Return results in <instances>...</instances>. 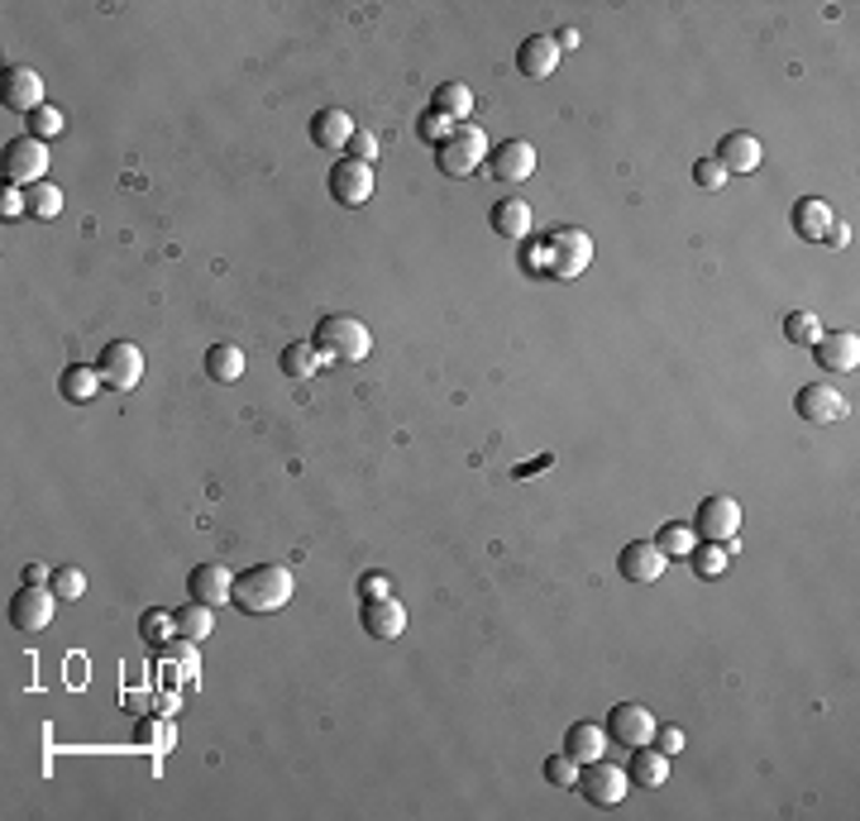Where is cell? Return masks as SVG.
<instances>
[{
  "instance_id": "obj_1",
  "label": "cell",
  "mask_w": 860,
  "mask_h": 821,
  "mask_svg": "<svg viewBox=\"0 0 860 821\" xmlns=\"http://www.w3.org/2000/svg\"><path fill=\"white\" fill-rule=\"evenodd\" d=\"M292 593H297V579H292L287 564H254L235 579L229 607H239L249 616H272V612H282L287 602H292Z\"/></svg>"
},
{
  "instance_id": "obj_2",
  "label": "cell",
  "mask_w": 860,
  "mask_h": 821,
  "mask_svg": "<svg viewBox=\"0 0 860 821\" xmlns=\"http://www.w3.org/2000/svg\"><path fill=\"white\" fill-rule=\"evenodd\" d=\"M315 349L325 354V364H358L373 349V335L358 315H321L315 321Z\"/></svg>"
},
{
  "instance_id": "obj_3",
  "label": "cell",
  "mask_w": 860,
  "mask_h": 821,
  "mask_svg": "<svg viewBox=\"0 0 860 821\" xmlns=\"http://www.w3.org/2000/svg\"><path fill=\"white\" fill-rule=\"evenodd\" d=\"M487 134L479 125H454V134L436 143V168L444 172V177H454V182H464L479 172V163H487Z\"/></svg>"
},
{
  "instance_id": "obj_4",
  "label": "cell",
  "mask_w": 860,
  "mask_h": 821,
  "mask_svg": "<svg viewBox=\"0 0 860 821\" xmlns=\"http://www.w3.org/2000/svg\"><path fill=\"white\" fill-rule=\"evenodd\" d=\"M545 244V272L550 278H579V272L593 263V239L583 235V229H573V225H555L550 235H540Z\"/></svg>"
},
{
  "instance_id": "obj_5",
  "label": "cell",
  "mask_w": 860,
  "mask_h": 821,
  "mask_svg": "<svg viewBox=\"0 0 860 821\" xmlns=\"http://www.w3.org/2000/svg\"><path fill=\"white\" fill-rule=\"evenodd\" d=\"M573 788L593 802V808H616V802L626 798V769L622 765H608V759H593V765H579V779H573Z\"/></svg>"
},
{
  "instance_id": "obj_6",
  "label": "cell",
  "mask_w": 860,
  "mask_h": 821,
  "mask_svg": "<svg viewBox=\"0 0 860 821\" xmlns=\"http://www.w3.org/2000/svg\"><path fill=\"white\" fill-rule=\"evenodd\" d=\"M694 536L698 540H712V544H727V540H737V530H741V501L737 497H702L698 501V516L694 521Z\"/></svg>"
},
{
  "instance_id": "obj_7",
  "label": "cell",
  "mask_w": 860,
  "mask_h": 821,
  "mask_svg": "<svg viewBox=\"0 0 860 821\" xmlns=\"http://www.w3.org/2000/svg\"><path fill=\"white\" fill-rule=\"evenodd\" d=\"M96 372L106 387H115V392H129V387H139V378H143V349L129 339H110L96 358Z\"/></svg>"
},
{
  "instance_id": "obj_8",
  "label": "cell",
  "mask_w": 860,
  "mask_h": 821,
  "mask_svg": "<svg viewBox=\"0 0 860 821\" xmlns=\"http://www.w3.org/2000/svg\"><path fill=\"white\" fill-rule=\"evenodd\" d=\"M53 607H57V593L49 583H24L20 593L10 597V626L24 630V636H34L53 622Z\"/></svg>"
},
{
  "instance_id": "obj_9",
  "label": "cell",
  "mask_w": 860,
  "mask_h": 821,
  "mask_svg": "<svg viewBox=\"0 0 860 821\" xmlns=\"http://www.w3.org/2000/svg\"><path fill=\"white\" fill-rule=\"evenodd\" d=\"M49 177V143H39V139H10L6 143V182L14 186H34Z\"/></svg>"
},
{
  "instance_id": "obj_10",
  "label": "cell",
  "mask_w": 860,
  "mask_h": 821,
  "mask_svg": "<svg viewBox=\"0 0 860 821\" xmlns=\"http://www.w3.org/2000/svg\"><path fill=\"white\" fill-rule=\"evenodd\" d=\"M655 716L651 707H641V702H616L608 712V741L626 745V750H636V745H651L655 741Z\"/></svg>"
},
{
  "instance_id": "obj_11",
  "label": "cell",
  "mask_w": 860,
  "mask_h": 821,
  "mask_svg": "<svg viewBox=\"0 0 860 821\" xmlns=\"http://www.w3.org/2000/svg\"><path fill=\"white\" fill-rule=\"evenodd\" d=\"M330 196H335V206H344V210L364 206L373 196V168L358 163V158H340V163L330 168Z\"/></svg>"
},
{
  "instance_id": "obj_12",
  "label": "cell",
  "mask_w": 860,
  "mask_h": 821,
  "mask_svg": "<svg viewBox=\"0 0 860 821\" xmlns=\"http://www.w3.org/2000/svg\"><path fill=\"white\" fill-rule=\"evenodd\" d=\"M794 411H798V421H808V425H831L846 415V397L831 382H803L794 397Z\"/></svg>"
},
{
  "instance_id": "obj_13",
  "label": "cell",
  "mask_w": 860,
  "mask_h": 821,
  "mask_svg": "<svg viewBox=\"0 0 860 821\" xmlns=\"http://www.w3.org/2000/svg\"><path fill=\"white\" fill-rule=\"evenodd\" d=\"M487 172H493V182H526L530 172H536V149H530L526 139H502L487 149Z\"/></svg>"
},
{
  "instance_id": "obj_14",
  "label": "cell",
  "mask_w": 860,
  "mask_h": 821,
  "mask_svg": "<svg viewBox=\"0 0 860 821\" xmlns=\"http://www.w3.org/2000/svg\"><path fill=\"white\" fill-rule=\"evenodd\" d=\"M813 358H817V368H823V372H856L860 335H851V330H823L817 344H813Z\"/></svg>"
},
{
  "instance_id": "obj_15",
  "label": "cell",
  "mask_w": 860,
  "mask_h": 821,
  "mask_svg": "<svg viewBox=\"0 0 860 821\" xmlns=\"http://www.w3.org/2000/svg\"><path fill=\"white\" fill-rule=\"evenodd\" d=\"M358 626L368 630L373 640H397L401 630H407V607L387 593V597H368L364 607H358Z\"/></svg>"
},
{
  "instance_id": "obj_16",
  "label": "cell",
  "mask_w": 860,
  "mask_h": 821,
  "mask_svg": "<svg viewBox=\"0 0 860 821\" xmlns=\"http://www.w3.org/2000/svg\"><path fill=\"white\" fill-rule=\"evenodd\" d=\"M616 569H622V579H631V583H659V573H665V550H659L655 540H631V544H622V554H616Z\"/></svg>"
},
{
  "instance_id": "obj_17",
  "label": "cell",
  "mask_w": 860,
  "mask_h": 821,
  "mask_svg": "<svg viewBox=\"0 0 860 821\" xmlns=\"http://www.w3.org/2000/svg\"><path fill=\"white\" fill-rule=\"evenodd\" d=\"M186 593H192V602L221 607V602H229V593H235V573L225 564H196L186 573Z\"/></svg>"
},
{
  "instance_id": "obj_18",
  "label": "cell",
  "mask_w": 860,
  "mask_h": 821,
  "mask_svg": "<svg viewBox=\"0 0 860 821\" xmlns=\"http://www.w3.org/2000/svg\"><path fill=\"white\" fill-rule=\"evenodd\" d=\"M717 163H722V172L731 177V172H755L760 168V158H765V149H760V139L755 134H745V129H731V134L717 143Z\"/></svg>"
},
{
  "instance_id": "obj_19",
  "label": "cell",
  "mask_w": 860,
  "mask_h": 821,
  "mask_svg": "<svg viewBox=\"0 0 860 821\" xmlns=\"http://www.w3.org/2000/svg\"><path fill=\"white\" fill-rule=\"evenodd\" d=\"M555 67H559V48H555L550 34H530V39H522V48H516V72H522V77L545 82Z\"/></svg>"
},
{
  "instance_id": "obj_20",
  "label": "cell",
  "mask_w": 860,
  "mask_h": 821,
  "mask_svg": "<svg viewBox=\"0 0 860 821\" xmlns=\"http://www.w3.org/2000/svg\"><path fill=\"white\" fill-rule=\"evenodd\" d=\"M0 96H6L10 110L34 115L43 106V82L34 67H6V82H0Z\"/></svg>"
},
{
  "instance_id": "obj_21",
  "label": "cell",
  "mask_w": 860,
  "mask_h": 821,
  "mask_svg": "<svg viewBox=\"0 0 860 821\" xmlns=\"http://www.w3.org/2000/svg\"><path fill=\"white\" fill-rule=\"evenodd\" d=\"M831 225H837V210H831L823 196H798V201H794V235H798V239L823 244Z\"/></svg>"
},
{
  "instance_id": "obj_22",
  "label": "cell",
  "mask_w": 860,
  "mask_h": 821,
  "mask_svg": "<svg viewBox=\"0 0 860 821\" xmlns=\"http://www.w3.org/2000/svg\"><path fill=\"white\" fill-rule=\"evenodd\" d=\"M493 235H502V239H512V244H522V239H530V229H536V215H530V206L522 196H502L497 206H493Z\"/></svg>"
},
{
  "instance_id": "obj_23",
  "label": "cell",
  "mask_w": 860,
  "mask_h": 821,
  "mask_svg": "<svg viewBox=\"0 0 860 821\" xmlns=\"http://www.w3.org/2000/svg\"><path fill=\"white\" fill-rule=\"evenodd\" d=\"M350 139H354V120H350V110L325 106V110H315V115H311V143H315V149H344Z\"/></svg>"
},
{
  "instance_id": "obj_24",
  "label": "cell",
  "mask_w": 860,
  "mask_h": 821,
  "mask_svg": "<svg viewBox=\"0 0 860 821\" xmlns=\"http://www.w3.org/2000/svg\"><path fill=\"white\" fill-rule=\"evenodd\" d=\"M626 779L636 788H659L669 779V755L655 750V745H636L631 759H626Z\"/></svg>"
},
{
  "instance_id": "obj_25",
  "label": "cell",
  "mask_w": 860,
  "mask_h": 821,
  "mask_svg": "<svg viewBox=\"0 0 860 821\" xmlns=\"http://www.w3.org/2000/svg\"><path fill=\"white\" fill-rule=\"evenodd\" d=\"M565 755L579 759V765H593V759H602V755H608V726L573 722L565 731Z\"/></svg>"
},
{
  "instance_id": "obj_26",
  "label": "cell",
  "mask_w": 860,
  "mask_h": 821,
  "mask_svg": "<svg viewBox=\"0 0 860 821\" xmlns=\"http://www.w3.org/2000/svg\"><path fill=\"white\" fill-rule=\"evenodd\" d=\"M100 387L106 382H100L96 364H67L63 372H57V392H63V401H72V407H86Z\"/></svg>"
},
{
  "instance_id": "obj_27",
  "label": "cell",
  "mask_w": 860,
  "mask_h": 821,
  "mask_svg": "<svg viewBox=\"0 0 860 821\" xmlns=\"http://www.w3.org/2000/svg\"><path fill=\"white\" fill-rule=\"evenodd\" d=\"M430 110H440L444 120L464 125L469 110H473V86L469 82H440L436 91H430Z\"/></svg>"
},
{
  "instance_id": "obj_28",
  "label": "cell",
  "mask_w": 860,
  "mask_h": 821,
  "mask_svg": "<svg viewBox=\"0 0 860 821\" xmlns=\"http://www.w3.org/2000/svg\"><path fill=\"white\" fill-rule=\"evenodd\" d=\"M325 368V354L315 349V339H292L282 349V372L287 378H315Z\"/></svg>"
},
{
  "instance_id": "obj_29",
  "label": "cell",
  "mask_w": 860,
  "mask_h": 821,
  "mask_svg": "<svg viewBox=\"0 0 860 821\" xmlns=\"http://www.w3.org/2000/svg\"><path fill=\"white\" fill-rule=\"evenodd\" d=\"M206 378L211 382H239L244 378L239 344H211V349H206Z\"/></svg>"
},
{
  "instance_id": "obj_30",
  "label": "cell",
  "mask_w": 860,
  "mask_h": 821,
  "mask_svg": "<svg viewBox=\"0 0 860 821\" xmlns=\"http://www.w3.org/2000/svg\"><path fill=\"white\" fill-rule=\"evenodd\" d=\"M57 210H63V192H57L53 182L24 186V215H29V220H53Z\"/></svg>"
},
{
  "instance_id": "obj_31",
  "label": "cell",
  "mask_w": 860,
  "mask_h": 821,
  "mask_svg": "<svg viewBox=\"0 0 860 821\" xmlns=\"http://www.w3.org/2000/svg\"><path fill=\"white\" fill-rule=\"evenodd\" d=\"M215 607H206V602H186V607L182 612H172V616H178V636L182 640H206L211 636V626H215V616H211Z\"/></svg>"
},
{
  "instance_id": "obj_32",
  "label": "cell",
  "mask_w": 860,
  "mask_h": 821,
  "mask_svg": "<svg viewBox=\"0 0 860 821\" xmlns=\"http://www.w3.org/2000/svg\"><path fill=\"white\" fill-rule=\"evenodd\" d=\"M694 573L698 579H722L727 573V564H731V544H712V540H702V544H694Z\"/></svg>"
},
{
  "instance_id": "obj_33",
  "label": "cell",
  "mask_w": 860,
  "mask_h": 821,
  "mask_svg": "<svg viewBox=\"0 0 860 821\" xmlns=\"http://www.w3.org/2000/svg\"><path fill=\"white\" fill-rule=\"evenodd\" d=\"M178 636V616H168L163 607H153V612H143L139 616V640L143 645H153V650H163V645Z\"/></svg>"
},
{
  "instance_id": "obj_34",
  "label": "cell",
  "mask_w": 860,
  "mask_h": 821,
  "mask_svg": "<svg viewBox=\"0 0 860 821\" xmlns=\"http://www.w3.org/2000/svg\"><path fill=\"white\" fill-rule=\"evenodd\" d=\"M655 544L665 550V559H688V554H694V544H698V536H694V526H688V521H669V526H659Z\"/></svg>"
},
{
  "instance_id": "obj_35",
  "label": "cell",
  "mask_w": 860,
  "mask_h": 821,
  "mask_svg": "<svg viewBox=\"0 0 860 821\" xmlns=\"http://www.w3.org/2000/svg\"><path fill=\"white\" fill-rule=\"evenodd\" d=\"M817 335H823V321H817L813 311H788L784 315V339L798 344V349H813Z\"/></svg>"
},
{
  "instance_id": "obj_36",
  "label": "cell",
  "mask_w": 860,
  "mask_h": 821,
  "mask_svg": "<svg viewBox=\"0 0 860 821\" xmlns=\"http://www.w3.org/2000/svg\"><path fill=\"white\" fill-rule=\"evenodd\" d=\"M49 587L57 593V602H77V597L86 593V573H82L77 564H57L53 579H49Z\"/></svg>"
},
{
  "instance_id": "obj_37",
  "label": "cell",
  "mask_w": 860,
  "mask_h": 821,
  "mask_svg": "<svg viewBox=\"0 0 860 821\" xmlns=\"http://www.w3.org/2000/svg\"><path fill=\"white\" fill-rule=\"evenodd\" d=\"M57 134H63V110H57V106H39L34 115H29V139L49 143Z\"/></svg>"
},
{
  "instance_id": "obj_38",
  "label": "cell",
  "mask_w": 860,
  "mask_h": 821,
  "mask_svg": "<svg viewBox=\"0 0 860 821\" xmlns=\"http://www.w3.org/2000/svg\"><path fill=\"white\" fill-rule=\"evenodd\" d=\"M416 134H421L426 143H444V139L454 134V120H444L440 110H426L421 120H416Z\"/></svg>"
},
{
  "instance_id": "obj_39",
  "label": "cell",
  "mask_w": 860,
  "mask_h": 821,
  "mask_svg": "<svg viewBox=\"0 0 860 821\" xmlns=\"http://www.w3.org/2000/svg\"><path fill=\"white\" fill-rule=\"evenodd\" d=\"M545 779H550L555 788H573V779H579V759L550 755V759H545Z\"/></svg>"
},
{
  "instance_id": "obj_40",
  "label": "cell",
  "mask_w": 860,
  "mask_h": 821,
  "mask_svg": "<svg viewBox=\"0 0 860 821\" xmlns=\"http://www.w3.org/2000/svg\"><path fill=\"white\" fill-rule=\"evenodd\" d=\"M694 182L702 186V192H722L731 177L722 172V163H717V158H698V163H694Z\"/></svg>"
},
{
  "instance_id": "obj_41",
  "label": "cell",
  "mask_w": 860,
  "mask_h": 821,
  "mask_svg": "<svg viewBox=\"0 0 860 821\" xmlns=\"http://www.w3.org/2000/svg\"><path fill=\"white\" fill-rule=\"evenodd\" d=\"M344 158H358V163L373 168V158H378V134H368V129H354V139L344 143Z\"/></svg>"
},
{
  "instance_id": "obj_42",
  "label": "cell",
  "mask_w": 860,
  "mask_h": 821,
  "mask_svg": "<svg viewBox=\"0 0 860 821\" xmlns=\"http://www.w3.org/2000/svg\"><path fill=\"white\" fill-rule=\"evenodd\" d=\"M655 750H665V755H679L684 750V731L679 726H655Z\"/></svg>"
},
{
  "instance_id": "obj_43",
  "label": "cell",
  "mask_w": 860,
  "mask_h": 821,
  "mask_svg": "<svg viewBox=\"0 0 860 821\" xmlns=\"http://www.w3.org/2000/svg\"><path fill=\"white\" fill-rule=\"evenodd\" d=\"M393 593V583L383 579V573H364V579H358V602H368V597H387Z\"/></svg>"
},
{
  "instance_id": "obj_44",
  "label": "cell",
  "mask_w": 860,
  "mask_h": 821,
  "mask_svg": "<svg viewBox=\"0 0 860 821\" xmlns=\"http://www.w3.org/2000/svg\"><path fill=\"white\" fill-rule=\"evenodd\" d=\"M522 263H526V272H536V278L545 272V244L540 239H526V258H522Z\"/></svg>"
},
{
  "instance_id": "obj_45",
  "label": "cell",
  "mask_w": 860,
  "mask_h": 821,
  "mask_svg": "<svg viewBox=\"0 0 860 821\" xmlns=\"http://www.w3.org/2000/svg\"><path fill=\"white\" fill-rule=\"evenodd\" d=\"M0 210H6V220H10V215H24V192H14V186H10V192L0 196Z\"/></svg>"
},
{
  "instance_id": "obj_46",
  "label": "cell",
  "mask_w": 860,
  "mask_h": 821,
  "mask_svg": "<svg viewBox=\"0 0 860 821\" xmlns=\"http://www.w3.org/2000/svg\"><path fill=\"white\" fill-rule=\"evenodd\" d=\"M827 244H831V249H846V244H851V229H846V225L837 220V225L827 229Z\"/></svg>"
},
{
  "instance_id": "obj_47",
  "label": "cell",
  "mask_w": 860,
  "mask_h": 821,
  "mask_svg": "<svg viewBox=\"0 0 860 821\" xmlns=\"http://www.w3.org/2000/svg\"><path fill=\"white\" fill-rule=\"evenodd\" d=\"M49 579H53L49 564H29V569H24V583H49Z\"/></svg>"
},
{
  "instance_id": "obj_48",
  "label": "cell",
  "mask_w": 860,
  "mask_h": 821,
  "mask_svg": "<svg viewBox=\"0 0 860 821\" xmlns=\"http://www.w3.org/2000/svg\"><path fill=\"white\" fill-rule=\"evenodd\" d=\"M555 39V48L565 53V48H579V34H573V29H559V34H550Z\"/></svg>"
}]
</instances>
